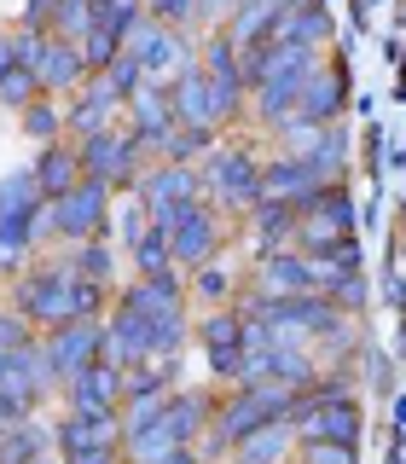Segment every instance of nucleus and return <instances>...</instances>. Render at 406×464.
I'll return each instance as SVG.
<instances>
[{"label":"nucleus","mask_w":406,"mask_h":464,"mask_svg":"<svg viewBox=\"0 0 406 464\" xmlns=\"http://www.w3.org/2000/svg\"><path fill=\"white\" fill-rule=\"evenodd\" d=\"M35 99H41V76H35V70L12 64L6 76H0V105H6V111H29Z\"/></svg>","instance_id":"nucleus-38"},{"label":"nucleus","mask_w":406,"mask_h":464,"mask_svg":"<svg viewBox=\"0 0 406 464\" xmlns=\"http://www.w3.org/2000/svg\"><path fill=\"white\" fill-rule=\"evenodd\" d=\"M343 93H348V64L337 58V64H319L314 76H308V87H302V116L308 122H319V128H331L337 122V111H343Z\"/></svg>","instance_id":"nucleus-15"},{"label":"nucleus","mask_w":406,"mask_h":464,"mask_svg":"<svg viewBox=\"0 0 406 464\" xmlns=\"http://www.w3.org/2000/svg\"><path fill=\"white\" fill-rule=\"evenodd\" d=\"M70 273H76V279H93V285H105L111 273H116V256H111V244H105V238H87V244H76V256H70Z\"/></svg>","instance_id":"nucleus-34"},{"label":"nucleus","mask_w":406,"mask_h":464,"mask_svg":"<svg viewBox=\"0 0 406 464\" xmlns=\"http://www.w3.org/2000/svg\"><path fill=\"white\" fill-rule=\"evenodd\" d=\"M256 290L261 296H308L314 290V261L302 250H279L256 261Z\"/></svg>","instance_id":"nucleus-12"},{"label":"nucleus","mask_w":406,"mask_h":464,"mask_svg":"<svg viewBox=\"0 0 406 464\" xmlns=\"http://www.w3.org/2000/svg\"><path fill=\"white\" fill-rule=\"evenodd\" d=\"M128 116H134V134L145 145H157L174 128V99H169V87H140L134 99H128Z\"/></svg>","instance_id":"nucleus-22"},{"label":"nucleus","mask_w":406,"mask_h":464,"mask_svg":"<svg viewBox=\"0 0 406 464\" xmlns=\"http://www.w3.org/2000/svg\"><path fill=\"white\" fill-rule=\"evenodd\" d=\"M383 128H372V134H366V163H372V174H377V180H383Z\"/></svg>","instance_id":"nucleus-53"},{"label":"nucleus","mask_w":406,"mask_h":464,"mask_svg":"<svg viewBox=\"0 0 406 464\" xmlns=\"http://www.w3.org/2000/svg\"><path fill=\"white\" fill-rule=\"evenodd\" d=\"M41 343H47V354H53L58 383H70V377H82L87 366L105 360V319H70V325L47 331Z\"/></svg>","instance_id":"nucleus-9"},{"label":"nucleus","mask_w":406,"mask_h":464,"mask_svg":"<svg viewBox=\"0 0 406 464\" xmlns=\"http://www.w3.org/2000/svg\"><path fill=\"white\" fill-rule=\"evenodd\" d=\"M58 6H64V0H24V29H47V35H53Z\"/></svg>","instance_id":"nucleus-50"},{"label":"nucleus","mask_w":406,"mask_h":464,"mask_svg":"<svg viewBox=\"0 0 406 464\" xmlns=\"http://www.w3.org/2000/svg\"><path fill=\"white\" fill-rule=\"evenodd\" d=\"M290 424V389L285 383H250L238 389L232 401H221V418H215V430L232 435V447L244 441V435H256L261 424Z\"/></svg>","instance_id":"nucleus-6"},{"label":"nucleus","mask_w":406,"mask_h":464,"mask_svg":"<svg viewBox=\"0 0 406 464\" xmlns=\"http://www.w3.org/2000/svg\"><path fill=\"white\" fill-rule=\"evenodd\" d=\"M337 244H343V232L331 227V215L314 209V215H302V221H296V250L302 256H331Z\"/></svg>","instance_id":"nucleus-32"},{"label":"nucleus","mask_w":406,"mask_h":464,"mask_svg":"<svg viewBox=\"0 0 406 464\" xmlns=\"http://www.w3.org/2000/svg\"><path fill=\"white\" fill-rule=\"evenodd\" d=\"M319 215H331V227H337L343 232V238H354V198H348V186L337 180V186H331V192H325V203H319Z\"/></svg>","instance_id":"nucleus-45"},{"label":"nucleus","mask_w":406,"mask_h":464,"mask_svg":"<svg viewBox=\"0 0 406 464\" xmlns=\"http://www.w3.org/2000/svg\"><path fill=\"white\" fill-rule=\"evenodd\" d=\"M70 412H105V406H122V366L99 360L82 377H70Z\"/></svg>","instance_id":"nucleus-14"},{"label":"nucleus","mask_w":406,"mask_h":464,"mask_svg":"<svg viewBox=\"0 0 406 464\" xmlns=\"http://www.w3.org/2000/svg\"><path fill=\"white\" fill-rule=\"evenodd\" d=\"M198 64H203V76H209V82H244V47L227 35V24L203 41V58H198ZM244 87H250V82H244Z\"/></svg>","instance_id":"nucleus-27"},{"label":"nucleus","mask_w":406,"mask_h":464,"mask_svg":"<svg viewBox=\"0 0 406 464\" xmlns=\"http://www.w3.org/2000/svg\"><path fill=\"white\" fill-rule=\"evenodd\" d=\"M198 12H203V0H157L151 18H157V24H169V29H186V24L198 18Z\"/></svg>","instance_id":"nucleus-47"},{"label":"nucleus","mask_w":406,"mask_h":464,"mask_svg":"<svg viewBox=\"0 0 406 464\" xmlns=\"http://www.w3.org/2000/svg\"><path fill=\"white\" fill-rule=\"evenodd\" d=\"M157 151H163V163H198V157L215 151V128L203 122H174L163 140H157Z\"/></svg>","instance_id":"nucleus-28"},{"label":"nucleus","mask_w":406,"mask_h":464,"mask_svg":"<svg viewBox=\"0 0 406 464\" xmlns=\"http://www.w3.org/2000/svg\"><path fill=\"white\" fill-rule=\"evenodd\" d=\"M47 47H53V35L47 29H12V58H18L24 70H41V58H47Z\"/></svg>","instance_id":"nucleus-43"},{"label":"nucleus","mask_w":406,"mask_h":464,"mask_svg":"<svg viewBox=\"0 0 406 464\" xmlns=\"http://www.w3.org/2000/svg\"><path fill=\"white\" fill-rule=\"evenodd\" d=\"M192 290L203 302H232V273L221 261H203V267H192Z\"/></svg>","instance_id":"nucleus-42"},{"label":"nucleus","mask_w":406,"mask_h":464,"mask_svg":"<svg viewBox=\"0 0 406 464\" xmlns=\"http://www.w3.org/2000/svg\"><path fill=\"white\" fill-rule=\"evenodd\" d=\"M58 459L93 453V447H122V406H105V412H70L53 424Z\"/></svg>","instance_id":"nucleus-10"},{"label":"nucleus","mask_w":406,"mask_h":464,"mask_svg":"<svg viewBox=\"0 0 406 464\" xmlns=\"http://www.w3.org/2000/svg\"><path fill=\"white\" fill-rule=\"evenodd\" d=\"M273 134H279V145H285V157H314V145L319 140H325V128H319V122H308V116H285V122L279 128H273Z\"/></svg>","instance_id":"nucleus-36"},{"label":"nucleus","mask_w":406,"mask_h":464,"mask_svg":"<svg viewBox=\"0 0 406 464\" xmlns=\"http://www.w3.org/2000/svg\"><path fill=\"white\" fill-rule=\"evenodd\" d=\"M111 232V186L105 180H82L76 192L41 203L35 215V238H64V244H87Z\"/></svg>","instance_id":"nucleus-1"},{"label":"nucleus","mask_w":406,"mask_h":464,"mask_svg":"<svg viewBox=\"0 0 406 464\" xmlns=\"http://www.w3.org/2000/svg\"><path fill=\"white\" fill-rule=\"evenodd\" d=\"M116 105H122V99H116L111 87H105V76H93V82H87L82 93H76V105L64 111V128H70L76 140H87V134H99V128H111Z\"/></svg>","instance_id":"nucleus-19"},{"label":"nucleus","mask_w":406,"mask_h":464,"mask_svg":"<svg viewBox=\"0 0 406 464\" xmlns=\"http://www.w3.org/2000/svg\"><path fill=\"white\" fill-rule=\"evenodd\" d=\"M366 372H372V383H377V401L395 395V360H389L383 348H366Z\"/></svg>","instance_id":"nucleus-48"},{"label":"nucleus","mask_w":406,"mask_h":464,"mask_svg":"<svg viewBox=\"0 0 406 464\" xmlns=\"http://www.w3.org/2000/svg\"><path fill=\"white\" fill-rule=\"evenodd\" d=\"M24 134H29V140H47V145H58V134H64V111H58L53 99H35V105L24 111Z\"/></svg>","instance_id":"nucleus-39"},{"label":"nucleus","mask_w":406,"mask_h":464,"mask_svg":"<svg viewBox=\"0 0 406 464\" xmlns=\"http://www.w3.org/2000/svg\"><path fill=\"white\" fill-rule=\"evenodd\" d=\"M203 354H209V372L221 383H238L244 377V348H203Z\"/></svg>","instance_id":"nucleus-49"},{"label":"nucleus","mask_w":406,"mask_h":464,"mask_svg":"<svg viewBox=\"0 0 406 464\" xmlns=\"http://www.w3.org/2000/svg\"><path fill=\"white\" fill-rule=\"evenodd\" d=\"M308 163H314L319 174H325L331 186L343 180V169H348V134H343V122H331V128H325V140L314 145V157H308Z\"/></svg>","instance_id":"nucleus-35"},{"label":"nucleus","mask_w":406,"mask_h":464,"mask_svg":"<svg viewBox=\"0 0 406 464\" xmlns=\"http://www.w3.org/2000/svg\"><path fill=\"white\" fill-rule=\"evenodd\" d=\"M296 441H360V406L354 401L314 406L308 418H296Z\"/></svg>","instance_id":"nucleus-17"},{"label":"nucleus","mask_w":406,"mask_h":464,"mask_svg":"<svg viewBox=\"0 0 406 464\" xmlns=\"http://www.w3.org/2000/svg\"><path fill=\"white\" fill-rule=\"evenodd\" d=\"M221 209L209 198H192L174 209V227H169V244H174V267H203V261L221 256Z\"/></svg>","instance_id":"nucleus-5"},{"label":"nucleus","mask_w":406,"mask_h":464,"mask_svg":"<svg viewBox=\"0 0 406 464\" xmlns=\"http://www.w3.org/2000/svg\"><path fill=\"white\" fill-rule=\"evenodd\" d=\"M366 296H372V290H366V273H343L337 290H331V302H337L343 314H360V308H366Z\"/></svg>","instance_id":"nucleus-46"},{"label":"nucleus","mask_w":406,"mask_h":464,"mask_svg":"<svg viewBox=\"0 0 406 464\" xmlns=\"http://www.w3.org/2000/svg\"><path fill=\"white\" fill-rule=\"evenodd\" d=\"M35 464H64V459H53V453H47V459H35Z\"/></svg>","instance_id":"nucleus-57"},{"label":"nucleus","mask_w":406,"mask_h":464,"mask_svg":"<svg viewBox=\"0 0 406 464\" xmlns=\"http://www.w3.org/2000/svg\"><path fill=\"white\" fill-rule=\"evenodd\" d=\"M76 273L70 267H35V273H24L18 279V314L29 319V325H70L76 319Z\"/></svg>","instance_id":"nucleus-4"},{"label":"nucleus","mask_w":406,"mask_h":464,"mask_svg":"<svg viewBox=\"0 0 406 464\" xmlns=\"http://www.w3.org/2000/svg\"><path fill=\"white\" fill-rule=\"evenodd\" d=\"M325 192H331V180L308 163V157H279V163L261 169V198L290 203L296 215H314L319 203H325Z\"/></svg>","instance_id":"nucleus-7"},{"label":"nucleus","mask_w":406,"mask_h":464,"mask_svg":"<svg viewBox=\"0 0 406 464\" xmlns=\"http://www.w3.org/2000/svg\"><path fill=\"white\" fill-rule=\"evenodd\" d=\"M35 331H29V319L24 314H0V348H24Z\"/></svg>","instance_id":"nucleus-51"},{"label":"nucleus","mask_w":406,"mask_h":464,"mask_svg":"<svg viewBox=\"0 0 406 464\" xmlns=\"http://www.w3.org/2000/svg\"><path fill=\"white\" fill-rule=\"evenodd\" d=\"M134 192L145 198V209H151V215H163V209H174V203L203 198V174L192 163H157L151 174H140Z\"/></svg>","instance_id":"nucleus-11"},{"label":"nucleus","mask_w":406,"mask_h":464,"mask_svg":"<svg viewBox=\"0 0 406 464\" xmlns=\"http://www.w3.org/2000/svg\"><path fill=\"white\" fill-rule=\"evenodd\" d=\"M296 447V424H261L256 435H244L238 447H232V459L238 464H285V453Z\"/></svg>","instance_id":"nucleus-23"},{"label":"nucleus","mask_w":406,"mask_h":464,"mask_svg":"<svg viewBox=\"0 0 406 464\" xmlns=\"http://www.w3.org/2000/svg\"><path fill=\"white\" fill-rule=\"evenodd\" d=\"M163 464H203V459H198V447H174Z\"/></svg>","instance_id":"nucleus-55"},{"label":"nucleus","mask_w":406,"mask_h":464,"mask_svg":"<svg viewBox=\"0 0 406 464\" xmlns=\"http://www.w3.org/2000/svg\"><path fill=\"white\" fill-rule=\"evenodd\" d=\"M122 53H134L140 64H145V76H151V82H163V76H180V70H192V64H198V58L186 53L180 29H169V24H157V18H140L134 29H128Z\"/></svg>","instance_id":"nucleus-8"},{"label":"nucleus","mask_w":406,"mask_h":464,"mask_svg":"<svg viewBox=\"0 0 406 464\" xmlns=\"http://www.w3.org/2000/svg\"><path fill=\"white\" fill-rule=\"evenodd\" d=\"M116 464H128V459H116Z\"/></svg>","instance_id":"nucleus-59"},{"label":"nucleus","mask_w":406,"mask_h":464,"mask_svg":"<svg viewBox=\"0 0 406 464\" xmlns=\"http://www.w3.org/2000/svg\"><path fill=\"white\" fill-rule=\"evenodd\" d=\"M134 267H140V279H157V273L174 267V244L163 227H145V238L134 244Z\"/></svg>","instance_id":"nucleus-31"},{"label":"nucleus","mask_w":406,"mask_h":464,"mask_svg":"<svg viewBox=\"0 0 406 464\" xmlns=\"http://www.w3.org/2000/svg\"><path fill=\"white\" fill-rule=\"evenodd\" d=\"M53 447H58L53 430L35 424V418H24V424L0 430V464H35V459H47Z\"/></svg>","instance_id":"nucleus-25"},{"label":"nucleus","mask_w":406,"mask_h":464,"mask_svg":"<svg viewBox=\"0 0 406 464\" xmlns=\"http://www.w3.org/2000/svg\"><path fill=\"white\" fill-rule=\"evenodd\" d=\"M314 377H319L314 348H285V343H273V383H285L290 395H296V389H308Z\"/></svg>","instance_id":"nucleus-30"},{"label":"nucleus","mask_w":406,"mask_h":464,"mask_svg":"<svg viewBox=\"0 0 406 464\" xmlns=\"http://www.w3.org/2000/svg\"><path fill=\"white\" fill-rule=\"evenodd\" d=\"M331 261H337L343 273H360V267H366V256H360V238H343L337 250H331Z\"/></svg>","instance_id":"nucleus-52"},{"label":"nucleus","mask_w":406,"mask_h":464,"mask_svg":"<svg viewBox=\"0 0 406 464\" xmlns=\"http://www.w3.org/2000/svg\"><path fill=\"white\" fill-rule=\"evenodd\" d=\"M174 447H186V441L169 430V418H157V424H145V430H128V435H122V459H128V464H163Z\"/></svg>","instance_id":"nucleus-26"},{"label":"nucleus","mask_w":406,"mask_h":464,"mask_svg":"<svg viewBox=\"0 0 406 464\" xmlns=\"http://www.w3.org/2000/svg\"><path fill=\"white\" fill-rule=\"evenodd\" d=\"M41 203H47V192H41L35 169H12L6 180H0V221H6V215H41Z\"/></svg>","instance_id":"nucleus-29"},{"label":"nucleus","mask_w":406,"mask_h":464,"mask_svg":"<svg viewBox=\"0 0 406 464\" xmlns=\"http://www.w3.org/2000/svg\"><path fill=\"white\" fill-rule=\"evenodd\" d=\"M76 151H82V169H87V180H105L111 192L116 186H128L134 192L140 186V151H145V140L134 134V128H99V134H87L76 140Z\"/></svg>","instance_id":"nucleus-3"},{"label":"nucleus","mask_w":406,"mask_h":464,"mask_svg":"<svg viewBox=\"0 0 406 464\" xmlns=\"http://www.w3.org/2000/svg\"><path fill=\"white\" fill-rule=\"evenodd\" d=\"M145 6H157V0H145Z\"/></svg>","instance_id":"nucleus-58"},{"label":"nucleus","mask_w":406,"mask_h":464,"mask_svg":"<svg viewBox=\"0 0 406 464\" xmlns=\"http://www.w3.org/2000/svg\"><path fill=\"white\" fill-rule=\"evenodd\" d=\"M296 464H360L354 441H296Z\"/></svg>","instance_id":"nucleus-40"},{"label":"nucleus","mask_w":406,"mask_h":464,"mask_svg":"<svg viewBox=\"0 0 406 464\" xmlns=\"http://www.w3.org/2000/svg\"><path fill=\"white\" fill-rule=\"evenodd\" d=\"M169 99H174V122L221 128V122H215V87H209V76H203V64L180 70V76H174V87H169Z\"/></svg>","instance_id":"nucleus-18"},{"label":"nucleus","mask_w":406,"mask_h":464,"mask_svg":"<svg viewBox=\"0 0 406 464\" xmlns=\"http://www.w3.org/2000/svg\"><path fill=\"white\" fill-rule=\"evenodd\" d=\"M198 174H203V198L227 215H250L261 203V163L250 151H209Z\"/></svg>","instance_id":"nucleus-2"},{"label":"nucleus","mask_w":406,"mask_h":464,"mask_svg":"<svg viewBox=\"0 0 406 464\" xmlns=\"http://www.w3.org/2000/svg\"><path fill=\"white\" fill-rule=\"evenodd\" d=\"M273 41H290V47H325L331 41V12L325 6H302V12H279L273 24Z\"/></svg>","instance_id":"nucleus-24"},{"label":"nucleus","mask_w":406,"mask_h":464,"mask_svg":"<svg viewBox=\"0 0 406 464\" xmlns=\"http://www.w3.org/2000/svg\"><path fill=\"white\" fill-rule=\"evenodd\" d=\"M232 12H238V0H203V18H232Z\"/></svg>","instance_id":"nucleus-54"},{"label":"nucleus","mask_w":406,"mask_h":464,"mask_svg":"<svg viewBox=\"0 0 406 464\" xmlns=\"http://www.w3.org/2000/svg\"><path fill=\"white\" fill-rule=\"evenodd\" d=\"M163 418H169V430L192 447L198 435H203V424H215V418H221V401H215L209 389H192V395H186V389H174V401H169Z\"/></svg>","instance_id":"nucleus-21"},{"label":"nucleus","mask_w":406,"mask_h":464,"mask_svg":"<svg viewBox=\"0 0 406 464\" xmlns=\"http://www.w3.org/2000/svg\"><path fill=\"white\" fill-rule=\"evenodd\" d=\"M198 343H203V348H244V314L215 308V314L198 325Z\"/></svg>","instance_id":"nucleus-37"},{"label":"nucleus","mask_w":406,"mask_h":464,"mask_svg":"<svg viewBox=\"0 0 406 464\" xmlns=\"http://www.w3.org/2000/svg\"><path fill=\"white\" fill-rule=\"evenodd\" d=\"M99 76H105V87H111L116 99H122V105L140 93V87H151V76H145V64H140L134 53H116V58H111V70H99Z\"/></svg>","instance_id":"nucleus-33"},{"label":"nucleus","mask_w":406,"mask_h":464,"mask_svg":"<svg viewBox=\"0 0 406 464\" xmlns=\"http://www.w3.org/2000/svg\"><path fill=\"white\" fill-rule=\"evenodd\" d=\"M296 221L302 215L290 203H273L261 198L250 209V232H256V256H279V250H296Z\"/></svg>","instance_id":"nucleus-16"},{"label":"nucleus","mask_w":406,"mask_h":464,"mask_svg":"<svg viewBox=\"0 0 406 464\" xmlns=\"http://www.w3.org/2000/svg\"><path fill=\"white\" fill-rule=\"evenodd\" d=\"M12 64H18V58H12V35H0V76H6Z\"/></svg>","instance_id":"nucleus-56"},{"label":"nucleus","mask_w":406,"mask_h":464,"mask_svg":"<svg viewBox=\"0 0 406 464\" xmlns=\"http://www.w3.org/2000/svg\"><path fill=\"white\" fill-rule=\"evenodd\" d=\"M29 169H35V180H41V192H47V203H53V198H64V192H76V186L87 180L76 145H47V151H41Z\"/></svg>","instance_id":"nucleus-20"},{"label":"nucleus","mask_w":406,"mask_h":464,"mask_svg":"<svg viewBox=\"0 0 406 464\" xmlns=\"http://www.w3.org/2000/svg\"><path fill=\"white\" fill-rule=\"evenodd\" d=\"M111 227L122 232V238H128V250H134V244L145 238V227H151V209H145V198L134 192V198L122 203V209H111Z\"/></svg>","instance_id":"nucleus-41"},{"label":"nucleus","mask_w":406,"mask_h":464,"mask_svg":"<svg viewBox=\"0 0 406 464\" xmlns=\"http://www.w3.org/2000/svg\"><path fill=\"white\" fill-rule=\"evenodd\" d=\"M41 93H82L87 82H93V70H87V58H82V47L76 41H58L53 35V47H47V58H41Z\"/></svg>","instance_id":"nucleus-13"},{"label":"nucleus","mask_w":406,"mask_h":464,"mask_svg":"<svg viewBox=\"0 0 406 464\" xmlns=\"http://www.w3.org/2000/svg\"><path fill=\"white\" fill-rule=\"evenodd\" d=\"M116 53H122V35H111L105 24H93V35L82 41V58H87V70H93V76H99V70H111V58H116Z\"/></svg>","instance_id":"nucleus-44"}]
</instances>
